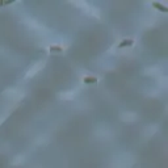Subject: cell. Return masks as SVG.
I'll return each instance as SVG.
<instances>
[{"mask_svg":"<svg viewBox=\"0 0 168 168\" xmlns=\"http://www.w3.org/2000/svg\"><path fill=\"white\" fill-rule=\"evenodd\" d=\"M121 120L123 122H126V123H133V122H135L137 120H138V116H137L135 113H133V112H125V113L121 114Z\"/></svg>","mask_w":168,"mask_h":168,"instance_id":"4","label":"cell"},{"mask_svg":"<svg viewBox=\"0 0 168 168\" xmlns=\"http://www.w3.org/2000/svg\"><path fill=\"white\" fill-rule=\"evenodd\" d=\"M45 67V60H39V62H37V63H34L32 67L29 68V71L26 72V75H25V78L26 79H29V78H32V76H34V75H37V72H39L41 70Z\"/></svg>","mask_w":168,"mask_h":168,"instance_id":"3","label":"cell"},{"mask_svg":"<svg viewBox=\"0 0 168 168\" xmlns=\"http://www.w3.org/2000/svg\"><path fill=\"white\" fill-rule=\"evenodd\" d=\"M3 120H4V118H0V123H2V122H3Z\"/></svg>","mask_w":168,"mask_h":168,"instance_id":"11","label":"cell"},{"mask_svg":"<svg viewBox=\"0 0 168 168\" xmlns=\"http://www.w3.org/2000/svg\"><path fill=\"white\" fill-rule=\"evenodd\" d=\"M62 100H74L75 99V91H66L59 95Z\"/></svg>","mask_w":168,"mask_h":168,"instance_id":"5","label":"cell"},{"mask_svg":"<svg viewBox=\"0 0 168 168\" xmlns=\"http://www.w3.org/2000/svg\"><path fill=\"white\" fill-rule=\"evenodd\" d=\"M26 24L29 25V28H32V29H34V30H38V29H42L43 26L38 23V21H36L34 19H29L28 21H26Z\"/></svg>","mask_w":168,"mask_h":168,"instance_id":"6","label":"cell"},{"mask_svg":"<svg viewBox=\"0 0 168 168\" xmlns=\"http://www.w3.org/2000/svg\"><path fill=\"white\" fill-rule=\"evenodd\" d=\"M75 5H78V7H80L84 9V12L88 13V15H91V16H95L99 19L100 17V12H99V8H96L93 5H91V4H88L87 2H74Z\"/></svg>","mask_w":168,"mask_h":168,"instance_id":"2","label":"cell"},{"mask_svg":"<svg viewBox=\"0 0 168 168\" xmlns=\"http://www.w3.org/2000/svg\"><path fill=\"white\" fill-rule=\"evenodd\" d=\"M158 131V127L155 126V125H151L148 127V129H146V131H144V134H146V137H151V135H154L155 133Z\"/></svg>","mask_w":168,"mask_h":168,"instance_id":"9","label":"cell"},{"mask_svg":"<svg viewBox=\"0 0 168 168\" xmlns=\"http://www.w3.org/2000/svg\"><path fill=\"white\" fill-rule=\"evenodd\" d=\"M49 142V139L46 138V135H39L36 139V144H46Z\"/></svg>","mask_w":168,"mask_h":168,"instance_id":"10","label":"cell"},{"mask_svg":"<svg viewBox=\"0 0 168 168\" xmlns=\"http://www.w3.org/2000/svg\"><path fill=\"white\" fill-rule=\"evenodd\" d=\"M24 162H25V156L24 155H17V156H15L12 159L11 164L12 166H21Z\"/></svg>","mask_w":168,"mask_h":168,"instance_id":"7","label":"cell"},{"mask_svg":"<svg viewBox=\"0 0 168 168\" xmlns=\"http://www.w3.org/2000/svg\"><path fill=\"white\" fill-rule=\"evenodd\" d=\"M144 72L147 75H156V74L160 72V67H158V66H151V67L146 68Z\"/></svg>","mask_w":168,"mask_h":168,"instance_id":"8","label":"cell"},{"mask_svg":"<svg viewBox=\"0 0 168 168\" xmlns=\"http://www.w3.org/2000/svg\"><path fill=\"white\" fill-rule=\"evenodd\" d=\"M133 164H134V158L130 154H122L113 160L112 168H129Z\"/></svg>","mask_w":168,"mask_h":168,"instance_id":"1","label":"cell"}]
</instances>
